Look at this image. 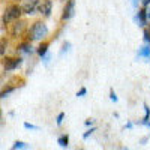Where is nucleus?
Masks as SVG:
<instances>
[{
    "mask_svg": "<svg viewBox=\"0 0 150 150\" xmlns=\"http://www.w3.org/2000/svg\"><path fill=\"white\" fill-rule=\"evenodd\" d=\"M36 51H38V54H39L41 57H44L47 54V51H48V42H41Z\"/></svg>",
    "mask_w": 150,
    "mask_h": 150,
    "instance_id": "10",
    "label": "nucleus"
},
{
    "mask_svg": "<svg viewBox=\"0 0 150 150\" xmlns=\"http://www.w3.org/2000/svg\"><path fill=\"white\" fill-rule=\"evenodd\" d=\"M93 132H95V128H92L90 131H87V132H86V134L83 135V138H84V140H86V138H89V137H90V135H92Z\"/></svg>",
    "mask_w": 150,
    "mask_h": 150,
    "instance_id": "17",
    "label": "nucleus"
},
{
    "mask_svg": "<svg viewBox=\"0 0 150 150\" xmlns=\"http://www.w3.org/2000/svg\"><path fill=\"white\" fill-rule=\"evenodd\" d=\"M147 18H149V21H150V9H147Z\"/></svg>",
    "mask_w": 150,
    "mask_h": 150,
    "instance_id": "25",
    "label": "nucleus"
},
{
    "mask_svg": "<svg viewBox=\"0 0 150 150\" xmlns=\"http://www.w3.org/2000/svg\"><path fill=\"white\" fill-rule=\"evenodd\" d=\"M18 51L21 53H26V54H30L32 53V42H23L20 47H18Z\"/></svg>",
    "mask_w": 150,
    "mask_h": 150,
    "instance_id": "9",
    "label": "nucleus"
},
{
    "mask_svg": "<svg viewBox=\"0 0 150 150\" xmlns=\"http://www.w3.org/2000/svg\"><path fill=\"white\" fill-rule=\"evenodd\" d=\"M138 57H146L150 59V45L149 47H143L140 51H138Z\"/></svg>",
    "mask_w": 150,
    "mask_h": 150,
    "instance_id": "12",
    "label": "nucleus"
},
{
    "mask_svg": "<svg viewBox=\"0 0 150 150\" xmlns=\"http://www.w3.org/2000/svg\"><path fill=\"white\" fill-rule=\"evenodd\" d=\"M23 63V59L20 57H3V69L5 71H14Z\"/></svg>",
    "mask_w": 150,
    "mask_h": 150,
    "instance_id": "3",
    "label": "nucleus"
},
{
    "mask_svg": "<svg viewBox=\"0 0 150 150\" xmlns=\"http://www.w3.org/2000/svg\"><path fill=\"white\" fill-rule=\"evenodd\" d=\"M143 3H144V6H147L150 3V0H143Z\"/></svg>",
    "mask_w": 150,
    "mask_h": 150,
    "instance_id": "24",
    "label": "nucleus"
},
{
    "mask_svg": "<svg viewBox=\"0 0 150 150\" xmlns=\"http://www.w3.org/2000/svg\"><path fill=\"white\" fill-rule=\"evenodd\" d=\"M86 93H87V90H86V89H84V87H83V89H81V90H80V92L77 93V96H84Z\"/></svg>",
    "mask_w": 150,
    "mask_h": 150,
    "instance_id": "21",
    "label": "nucleus"
},
{
    "mask_svg": "<svg viewBox=\"0 0 150 150\" xmlns=\"http://www.w3.org/2000/svg\"><path fill=\"white\" fill-rule=\"evenodd\" d=\"M110 98H111V101H114V102H117V96H116L114 90H111V92H110Z\"/></svg>",
    "mask_w": 150,
    "mask_h": 150,
    "instance_id": "19",
    "label": "nucleus"
},
{
    "mask_svg": "<svg viewBox=\"0 0 150 150\" xmlns=\"http://www.w3.org/2000/svg\"><path fill=\"white\" fill-rule=\"evenodd\" d=\"M51 9H53V2L51 0H41L39 5H38V12L44 17H50L51 14Z\"/></svg>",
    "mask_w": 150,
    "mask_h": 150,
    "instance_id": "4",
    "label": "nucleus"
},
{
    "mask_svg": "<svg viewBox=\"0 0 150 150\" xmlns=\"http://www.w3.org/2000/svg\"><path fill=\"white\" fill-rule=\"evenodd\" d=\"M69 47H71V44H69V42H65V44H63V47H62V51H60V54H63L65 51H68Z\"/></svg>",
    "mask_w": 150,
    "mask_h": 150,
    "instance_id": "16",
    "label": "nucleus"
},
{
    "mask_svg": "<svg viewBox=\"0 0 150 150\" xmlns=\"http://www.w3.org/2000/svg\"><path fill=\"white\" fill-rule=\"evenodd\" d=\"M93 123V120H86V125H87V126H89V125H92Z\"/></svg>",
    "mask_w": 150,
    "mask_h": 150,
    "instance_id": "23",
    "label": "nucleus"
},
{
    "mask_svg": "<svg viewBox=\"0 0 150 150\" xmlns=\"http://www.w3.org/2000/svg\"><path fill=\"white\" fill-rule=\"evenodd\" d=\"M2 56H5V39H2V50H0Z\"/></svg>",
    "mask_w": 150,
    "mask_h": 150,
    "instance_id": "22",
    "label": "nucleus"
},
{
    "mask_svg": "<svg viewBox=\"0 0 150 150\" xmlns=\"http://www.w3.org/2000/svg\"><path fill=\"white\" fill-rule=\"evenodd\" d=\"M137 18H138V21H140V26H146V24H147V9H140L138 11V17H137Z\"/></svg>",
    "mask_w": 150,
    "mask_h": 150,
    "instance_id": "8",
    "label": "nucleus"
},
{
    "mask_svg": "<svg viewBox=\"0 0 150 150\" xmlns=\"http://www.w3.org/2000/svg\"><path fill=\"white\" fill-rule=\"evenodd\" d=\"M48 33V27L42 21H36L33 26L30 27V32H29V36H30V42L32 41H39L42 38H45Z\"/></svg>",
    "mask_w": 150,
    "mask_h": 150,
    "instance_id": "1",
    "label": "nucleus"
},
{
    "mask_svg": "<svg viewBox=\"0 0 150 150\" xmlns=\"http://www.w3.org/2000/svg\"><path fill=\"white\" fill-rule=\"evenodd\" d=\"M24 128H26V129H38V126H35V125H30V123H24Z\"/></svg>",
    "mask_w": 150,
    "mask_h": 150,
    "instance_id": "20",
    "label": "nucleus"
},
{
    "mask_svg": "<svg viewBox=\"0 0 150 150\" xmlns=\"http://www.w3.org/2000/svg\"><path fill=\"white\" fill-rule=\"evenodd\" d=\"M144 41L150 44V26L144 27Z\"/></svg>",
    "mask_w": 150,
    "mask_h": 150,
    "instance_id": "15",
    "label": "nucleus"
},
{
    "mask_svg": "<svg viewBox=\"0 0 150 150\" xmlns=\"http://www.w3.org/2000/svg\"><path fill=\"white\" fill-rule=\"evenodd\" d=\"M57 143H59L60 147H68V144H69V137H68V135H60L59 140H57Z\"/></svg>",
    "mask_w": 150,
    "mask_h": 150,
    "instance_id": "11",
    "label": "nucleus"
},
{
    "mask_svg": "<svg viewBox=\"0 0 150 150\" xmlns=\"http://www.w3.org/2000/svg\"><path fill=\"white\" fill-rule=\"evenodd\" d=\"M146 125H147V126H150V122H147V123H146Z\"/></svg>",
    "mask_w": 150,
    "mask_h": 150,
    "instance_id": "26",
    "label": "nucleus"
},
{
    "mask_svg": "<svg viewBox=\"0 0 150 150\" xmlns=\"http://www.w3.org/2000/svg\"><path fill=\"white\" fill-rule=\"evenodd\" d=\"M38 5H39V2L38 0H24L21 8H23V14H33V12L38 9Z\"/></svg>",
    "mask_w": 150,
    "mask_h": 150,
    "instance_id": "7",
    "label": "nucleus"
},
{
    "mask_svg": "<svg viewBox=\"0 0 150 150\" xmlns=\"http://www.w3.org/2000/svg\"><path fill=\"white\" fill-rule=\"evenodd\" d=\"M23 14V8L18 5H11L5 9L3 14V23H9V21H15L20 18V15Z\"/></svg>",
    "mask_w": 150,
    "mask_h": 150,
    "instance_id": "2",
    "label": "nucleus"
},
{
    "mask_svg": "<svg viewBox=\"0 0 150 150\" xmlns=\"http://www.w3.org/2000/svg\"><path fill=\"white\" fill-rule=\"evenodd\" d=\"M63 117H65V114H63V112H60V114L57 116V125H62V122H63Z\"/></svg>",
    "mask_w": 150,
    "mask_h": 150,
    "instance_id": "18",
    "label": "nucleus"
},
{
    "mask_svg": "<svg viewBox=\"0 0 150 150\" xmlns=\"http://www.w3.org/2000/svg\"><path fill=\"white\" fill-rule=\"evenodd\" d=\"M74 12H75V0H68L65 8H63V14H62V20L66 21L69 18L74 17Z\"/></svg>",
    "mask_w": 150,
    "mask_h": 150,
    "instance_id": "5",
    "label": "nucleus"
},
{
    "mask_svg": "<svg viewBox=\"0 0 150 150\" xmlns=\"http://www.w3.org/2000/svg\"><path fill=\"white\" fill-rule=\"evenodd\" d=\"M26 27H27V23L24 20H15L14 26L11 29V35L12 36H20V35H23L24 30H26Z\"/></svg>",
    "mask_w": 150,
    "mask_h": 150,
    "instance_id": "6",
    "label": "nucleus"
},
{
    "mask_svg": "<svg viewBox=\"0 0 150 150\" xmlns=\"http://www.w3.org/2000/svg\"><path fill=\"white\" fill-rule=\"evenodd\" d=\"M12 149H27V144L23 143V141H15L12 144Z\"/></svg>",
    "mask_w": 150,
    "mask_h": 150,
    "instance_id": "14",
    "label": "nucleus"
},
{
    "mask_svg": "<svg viewBox=\"0 0 150 150\" xmlns=\"http://www.w3.org/2000/svg\"><path fill=\"white\" fill-rule=\"evenodd\" d=\"M14 90H15V87L12 86V84H11V86H8L6 89H3V90H2V98H6L11 92H14Z\"/></svg>",
    "mask_w": 150,
    "mask_h": 150,
    "instance_id": "13",
    "label": "nucleus"
}]
</instances>
